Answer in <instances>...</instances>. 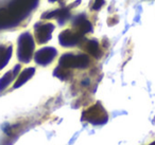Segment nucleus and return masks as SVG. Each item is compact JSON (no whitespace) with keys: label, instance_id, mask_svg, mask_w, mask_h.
Returning <instances> with one entry per match:
<instances>
[{"label":"nucleus","instance_id":"nucleus-4","mask_svg":"<svg viewBox=\"0 0 155 145\" xmlns=\"http://www.w3.org/2000/svg\"><path fill=\"white\" fill-rule=\"evenodd\" d=\"M83 35L71 30H65L60 34V44L64 47H73L78 45L82 39Z\"/></svg>","mask_w":155,"mask_h":145},{"label":"nucleus","instance_id":"nucleus-2","mask_svg":"<svg viewBox=\"0 0 155 145\" xmlns=\"http://www.w3.org/2000/svg\"><path fill=\"white\" fill-rule=\"evenodd\" d=\"M60 64L63 67H78V68H85L88 65V58L86 55H73V54H65L62 56Z\"/></svg>","mask_w":155,"mask_h":145},{"label":"nucleus","instance_id":"nucleus-6","mask_svg":"<svg viewBox=\"0 0 155 145\" xmlns=\"http://www.w3.org/2000/svg\"><path fill=\"white\" fill-rule=\"evenodd\" d=\"M73 27L77 29V32L80 33L81 35H84L85 33L91 32V30H93L91 24L83 15L75 18L74 21H73Z\"/></svg>","mask_w":155,"mask_h":145},{"label":"nucleus","instance_id":"nucleus-1","mask_svg":"<svg viewBox=\"0 0 155 145\" xmlns=\"http://www.w3.org/2000/svg\"><path fill=\"white\" fill-rule=\"evenodd\" d=\"M34 50V41L30 33H24L18 40V58L21 62L28 63L31 60Z\"/></svg>","mask_w":155,"mask_h":145},{"label":"nucleus","instance_id":"nucleus-7","mask_svg":"<svg viewBox=\"0 0 155 145\" xmlns=\"http://www.w3.org/2000/svg\"><path fill=\"white\" fill-rule=\"evenodd\" d=\"M69 17H70V15H69L68 9H58L53 12L45 13L43 15V18H47V19H50V18H56L60 24H64Z\"/></svg>","mask_w":155,"mask_h":145},{"label":"nucleus","instance_id":"nucleus-13","mask_svg":"<svg viewBox=\"0 0 155 145\" xmlns=\"http://www.w3.org/2000/svg\"><path fill=\"white\" fill-rule=\"evenodd\" d=\"M50 2H55V1H61V0H49Z\"/></svg>","mask_w":155,"mask_h":145},{"label":"nucleus","instance_id":"nucleus-11","mask_svg":"<svg viewBox=\"0 0 155 145\" xmlns=\"http://www.w3.org/2000/svg\"><path fill=\"white\" fill-rule=\"evenodd\" d=\"M13 79V73L12 72H8L5 73V75L0 79V91H2L5 87L10 84V82Z\"/></svg>","mask_w":155,"mask_h":145},{"label":"nucleus","instance_id":"nucleus-3","mask_svg":"<svg viewBox=\"0 0 155 145\" xmlns=\"http://www.w3.org/2000/svg\"><path fill=\"white\" fill-rule=\"evenodd\" d=\"M54 26L52 24H38L35 27V36L39 44L47 43L51 38Z\"/></svg>","mask_w":155,"mask_h":145},{"label":"nucleus","instance_id":"nucleus-9","mask_svg":"<svg viewBox=\"0 0 155 145\" xmlns=\"http://www.w3.org/2000/svg\"><path fill=\"white\" fill-rule=\"evenodd\" d=\"M33 74H34V69L33 68L26 69V70L20 74V76L18 77L17 82H16L15 85H14V88H17V87H19V86H21L22 84H25Z\"/></svg>","mask_w":155,"mask_h":145},{"label":"nucleus","instance_id":"nucleus-8","mask_svg":"<svg viewBox=\"0 0 155 145\" xmlns=\"http://www.w3.org/2000/svg\"><path fill=\"white\" fill-rule=\"evenodd\" d=\"M12 55V47L0 48V70L8 64Z\"/></svg>","mask_w":155,"mask_h":145},{"label":"nucleus","instance_id":"nucleus-10","mask_svg":"<svg viewBox=\"0 0 155 145\" xmlns=\"http://www.w3.org/2000/svg\"><path fill=\"white\" fill-rule=\"evenodd\" d=\"M86 50L89 54L94 55L95 57H100V55H101L99 44H98L97 40H89L86 45Z\"/></svg>","mask_w":155,"mask_h":145},{"label":"nucleus","instance_id":"nucleus-12","mask_svg":"<svg viewBox=\"0 0 155 145\" xmlns=\"http://www.w3.org/2000/svg\"><path fill=\"white\" fill-rule=\"evenodd\" d=\"M103 5H104V0H95V3L93 5V10L98 11V10H100L103 7Z\"/></svg>","mask_w":155,"mask_h":145},{"label":"nucleus","instance_id":"nucleus-5","mask_svg":"<svg viewBox=\"0 0 155 145\" xmlns=\"http://www.w3.org/2000/svg\"><path fill=\"white\" fill-rule=\"evenodd\" d=\"M56 55V50L53 48H43L35 54V60L39 65H48L54 56Z\"/></svg>","mask_w":155,"mask_h":145}]
</instances>
